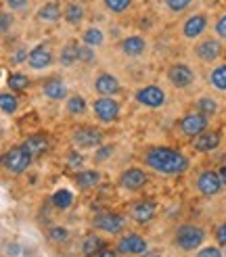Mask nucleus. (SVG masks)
Here are the masks:
<instances>
[{"label": "nucleus", "mask_w": 226, "mask_h": 257, "mask_svg": "<svg viewBox=\"0 0 226 257\" xmlns=\"http://www.w3.org/2000/svg\"><path fill=\"white\" fill-rule=\"evenodd\" d=\"M145 165L163 176H180L191 168V161L172 147H153L145 153Z\"/></svg>", "instance_id": "f257e3e1"}, {"label": "nucleus", "mask_w": 226, "mask_h": 257, "mask_svg": "<svg viewBox=\"0 0 226 257\" xmlns=\"http://www.w3.org/2000/svg\"><path fill=\"white\" fill-rule=\"evenodd\" d=\"M205 240V230L195 224H182L174 232V245L182 251H195Z\"/></svg>", "instance_id": "f03ea898"}, {"label": "nucleus", "mask_w": 226, "mask_h": 257, "mask_svg": "<svg viewBox=\"0 0 226 257\" xmlns=\"http://www.w3.org/2000/svg\"><path fill=\"white\" fill-rule=\"evenodd\" d=\"M30 163H32V155L28 151H25L23 147H13L5 153V157H3V168L5 172L13 174V176H19L23 174L25 170L30 168Z\"/></svg>", "instance_id": "7ed1b4c3"}, {"label": "nucleus", "mask_w": 226, "mask_h": 257, "mask_svg": "<svg viewBox=\"0 0 226 257\" xmlns=\"http://www.w3.org/2000/svg\"><path fill=\"white\" fill-rule=\"evenodd\" d=\"M71 143L78 149H96V147H100V143H103V132L96 130L92 125L75 127L73 134H71Z\"/></svg>", "instance_id": "20e7f679"}, {"label": "nucleus", "mask_w": 226, "mask_h": 257, "mask_svg": "<svg viewBox=\"0 0 226 257\" xmlns=\"http://www.w3.org/2000/svg\"><path fill=\"white\" fill-rule=\"evenodd\" d=\"M207 123H209V121H207V115L195 111V113H186L184 117L180 119L178 127H180V132H182L184 136L197 138L199 134H203V132L207 130Z\"/></svg>", "instance_id": "39448f33"}, {"label": "nucleus", "mask_w": 226, "mask_h": 257, "mask_svg": "<svg viewBox=\"0 0 226 257\" xmlns=\"http://www.w3.org/2000/svg\"><path fill=\"white\" fill-rule=\"evenodd\" d=\"M94 115L100 119V121H105V123H111V121H116L120 117V102L113 98V96H98L94 100Z\"/></svg>", "instance_id": "423d86ee"}, {"label": "nucleus", "mask_w": 226, "mask_h": 257, "mask_svg": "<svg viewBox=\"0 0 226 257\" xmlns=\"http://www.w3.org/2000/svg\"><path fill=\"white\" fill-rule=\"evenodd\" d=\"M195 186L197 190L201 192L203 197H213V195H218V192L222 190V180H220V174L218 172H213V170H205V172H201L195 180Z\"/></svg>", "instance_id": "0eeeda50"}, {"label": "nucleus", "mask_w": 226, "mask_h": 257, "mask_svg": "<svg viewBox=\"0 0 226 257\" xmlns=\"http://www.w3.org/2000/svg\"><path fill=\"white\" fill-rule=\"evenodd\" d=\"M134 98L141 102V105L149 107V109H157V107L166 105V92H163V90L159 86H155V84H149V86H145L141 90H136Z\"/></svg>", "instance_id": "6e6552de"}, {"label": "nucleus", "mask_w": 226, "mask_h": 257, "mask_svg": "<svg viewBox=\"0 0 226 257\" xmlns=\"http://www.w3.org/2000/svg\"><path fill=\"white\" fill-rule=\"evenodd\" d=\"M116 251L120 255H143L147 253V240L136 232H128L118 240Z\"/></svg>", "instance_id": "1a4fd4ad"}, {"label": "nucleus", "mask_w": 226, "mask_h": 257, "mask_svg": "<svg viewBox=\"0 0 226 257\" xmlns=\"http://www.w3.org/2000/svg\"><path fill=\"white\" fill-rule=\"evenodd\" d=\"M118 182H120V186H122L124 190L134 192V190H141L143 186H147L149 178H147L145 170H141V168H128V170H124V172L120 174Z\"/></svg>", "instance_id": "9d476101"}, {"label": "nucleus", "mask_w": 226, "mask_h": 257, "mask_svg": "<svg viewBox=\"0 0 226 257\" xmlns=\"http://www.w3.org/2000/svg\"><path fill=\"white\" fill-rule=\"evenodd\" d=\"M124 224L126 220L120 215V213H113V211H107V213H100L92 220V226L96 230H103V232H109V234H118L124 230Z\"/></svg>", "instance_id": "9b49d317"}, {"label": "nucleus", "mask_w": 226, "mask_h": 257, "mask_svg": "<svg viewBox=\"0 0 226 257\" xmlns=\"http://www.w3.org/2000/svg\"><path fill=\"white\" fill-rule=\"evenodd\" d=\"M168 80L172 82L174 88H188L195 80V73L184 63H174L168 69Z\"/></svg>", "instance_id": "f8f14e48"}, {"label": "nucleus", "mask_w": 226, "mask_h": 257, "mask_svg": "<svg viewBox=\"0 0 226 257\" xmlns=\"http://www.w3.org/2000/svg\"><path fill=\"white\" fill-rule=\"evenodd\" d=\"M53 50H50V46L46 44H38L36 48L30 50V59H28V65L36 71H40V69H46L50 67V63H53Z\"/></svg>", "instance_id": "ddd939ff"}, {"label": "nucleus", "mask_w": 226, "mask_h": 257, "mask_svg": "<svg viewBox=\"0 0 226 257\" xmlns=\"http://www.w3.org/2000/svg\"><path fill=\"white\" fill-rule=\"evenodd\" d=\"M155 213H157V205H155V201H151V199L134 203L132 209H130L132 220L138 222V224H149L155 217Z\"/></svg>", "instance_id": "4468645a"}, {"label": "nucleus", "mask_w": 226, "mask_h": 257, "mask_svg": "<svg viewBox=\"0 0 226 257\" xmlns=\"http://www.w3.org/2000/svg\"><path fill=\"white\" fill-rule=\"evenodd\" d=\"M205 28H207V17L203 15V13H197V15H191L184 21L182 36L188 38V40H195V38H199L205 32Z\"/></svg>", "instance_id": "2eb2a0df"}, {"label": "nucleus", "mask_w": 226, "mask_h": 257, "mask_svg": "<svg viewBox=\"0 0 226 257\" xmlns=\"http://www.w3.org/2000/svg\"><path fill=\"white\" fill-rule=\"evenodd\" d=\"M195 55H197L201 61L211 63V61H216V59L222 55V46H220L218 40H213V38H207V40L199 42V44L195 46Z\"/></svg>", "instance_id": "dca6fc26"}, {"label": "nucleus", "mask_w": 226, "mask_h": 257, "mask_svg": "<svg viewBox=\"0 0 226 257\" xmlns=\"http://www.w3.org/2000/svg\"><path fill=\"white\" fill-rule=\"evenodd\" d=\"M120 82L118 78H113L111 73H100L98 78L94 80V90L100 96H116L120 92Z\"/></svg>", "instance_id": "f3484780"}, {"label": "nucleus", "mask_w": 226, "mask_h": 257, "mask_svg": "<svg viewBox=\"0 0 226 257\" xmlns=\"http://www.w3.org/2000/svg\"><path fill=\"white\" fill-rule=\"evenodd\" d=\"M21 147L28 151L32 157H38V155H44V153L50 149V143H48V138L44 134H32V136H28L23 140Z\"/></svg>", "instance_id": "a211bd4d"}, {"label": "nucleus", "mask_w": 226, "mask_h": 257, "mask_svg": "<svg viewBox=\"0 0 226 257\" xmlns=\"http://www.w3.org/2000/svg\"><path fill=\"white\" fill-rule=\"evenodd\" d=\"M120 48H122V53L126 57H141L147 50V42H145L143 36H128V38L122 40Z\"/></svg>", "instance_id": "6ab92c4d"}, {"label": "nucleus", "mask_w": 226, "mask_h": 257, "mask_svg": "<svg viewBox=\"0 0 226 257\" xmlns=\"http://www.w3.org/2000/svg\"><path fill=\"white\" fill-rule=\"evenodd\" d=\"M193 147L199 153H211L220 147V134L218 132H203L193 140Z\"/></svg>", "instance_id": "aec40b11"}, {"label": "nucleus", "mask_w": 226, "mask_h": 257, "mask_svg": "<svg viewBox=\"0 0 226 257\" xmlns=\"http://www.w3.org/2000/svg\"><path fill=\"white\" fill-rule=\"evenodd\" d=\"M36 17L40 23H57L61 19V7L55 3V0H50V3H46L38 9Z\"/></svg>", "instance_id": "412c9836"}, {"label": "nucleus", "mask_w": 226, "mask_h": 257, "mask_svg": "<svg viewBox=\"0 0 226 257\" xmlns=\"http://www.w3.org/2000/svg\"><path fill=\"white\" fill-rule=\"evenodd\" d=\"M42 92H44V96L46 98H50V100H63L67 96V86H65V82L63 80H48L46 84H44V88H42Z\"/></svg>", "instance_id": "4be33fe9"}, {"label": "nucleus", "mask_w": 226, "mask_h": 257, "mask_svg": "<svg viewBox=\"0 0 226 257\" xmlns=\"http://www.w3.org/2000/svg\"><path fill=\"white\" fill-rule=\"evenodd\" d=\"M59 61H61L63 67H71L73 63H78L80 61V46H78V42H67L65 46H63Z\"/></svg>", "instance_id": "5701e85b"}, {"label": "nucleus", "mask_w": 226, "mask_h": 257, "mask_svg": "<svg viewBox=\"0 0 226 257\" xmlns=\"http://www.w3.org/2000/svg\"><path fill=\"white\" fill-rule=\"evenodd\" d=\"M207 82L211 88L220 90V92H226V63H222V65L213 67L207 75Z\"/></svg>", "instance_id": "b1692460"}, {"label": "nucleus", "mask_w": 226, "mask_h": 257, "mask_svg": "<svg viewBox=\"0 0 226 257\" xmlns=\"http://www.w3.org/2000/svg\"><path fill=\"white\" fill-rule=\"evenodd\" d=\"M100 182V174L96 170H82L75 174V184L80 188H92Z\"/></svg>", "instance_id": "393cba45"}, {"label": "nucleus", "mask_w": 226, "mask_h": 257, "mask_svg": "<svg viewBox=\"0 0 226 257\" xmlns=\"http://www.w3.org/2000/svg\"><path fill=\"white\" fill-rule=\"evenodd\" d=\"M63 17H65L67 23L78 25V23H82V19H84V7H82L80 3H69V5L65 7V11H63Z\"/></svg>", "instance_id": "a878e982"}, {"label": "nucleus", "mask_w": 226, "mask_h": 257, "mask_svg": "<svg viewBox=\"0 0 226 257\" xmlns=\"http://www.w3.org/2000/svg\"><path fill=\"white\" fill-rule=\"evenodd\" d=\"M50 201H53V205H55V207H59V209H69L71 205H73V192L61 188V190L55 192Z\"/></svg>", "instance_id": "bb28decb"}, {"label": "nucleus", "mask_w": 226, "mask_h": 257, "mask_svg": "<svg viewBox=\"0 0 226 257\" xmlns=\"http://www.w3.org/2000/svg\"><path fill=\"white\" fill-rule=\"evenodd\" d=\"M82 42L88 44V46H92V48H96V46H100L105 42V36H103V32L96 30V28H88L82 34Z\"/></svg>", "instance_id": "cd10ccee"}, {"label": "nucleus", "mask_w": 226, "mask_h": 257, "mask_svg": "<svg viewBox=\"0 0 226 257\" xmlns=\"http://www.w3.org/2000/svg\"><path fill=\"white\" fill-rule=\"evenodd\" d=\"M103 247H105V242L100 240L96 234H88V236L84 238V242H82V251H84V255H88V257L94 255L96 251H100Z\"/></svg>", "instance_id": "c85d7f7f"}, {"label": "nucleus", "mask_w": 226, "mask_h": 257, "mask_svg": "<svg viewBox=\"0 0 226 257\" xmlns=\"http://www.w3.org/2000/svg\"><path fill=\"white\" fill-rule=\"evenodd\" d=\"M0 107H3L5 115H13L19 107V98L11 92H3V96H0Z\"/></svg>", "instance_id": "c756f323"}, {"label": "nucleus", "mask_w": 226, "mask_h": 257, "mask_svg": "<svg viewBox=\"0 0 226 257\" xmlns=\"http://www.w3.org/2000/svg\"><path fill=\"white\" fill-rule=\"evenodd\" d=\"M197 111L203 113V115H213V113L218 111L216 98H211V96H201V98L197 100Z\"/></svg>", "instance_id": "7c9ffc66"}, {"label": "nucleus", "mask_w": 226, "mask_h": 257, "mask_svg": "<svg viewBox=\"0 0 226 257\" xmlns=\"http://www.w3.org/2000/svg\"><path fill=\"white\" fill-rule=\"evenodd\" d=\"M67 111H69L71 115H82V113L86 111V100H84V96H80V94L69 96V100H67Z\"/></svg>", "instance_id": "2f4dec72"}, {"label": "nucleus", "mask_w": 226, "mask_h": 257, "mask_svg": "<svg viewBox=\"0 0 226 257\" xmlns=\"http://www.w3.org/2000/svg\"><path fill=\"white\" fill-rule=\"evenodd\" d=\"M7 82H9V88L11 90H25V88L30 86L28 75H23V73H11Z\"/></svg>", "instance_id": "473e14b6"}, {"label": "nucleus", "mask_w": 226, "mask_h": 257, "mask_svg": "<svg viewBox=\"0 0 226 257\" xmlns=\"http://www.w3.org/2000/svg\"><path fill=\"white\" fill-rule=\"evenodd\" d=\"M103 5L111 13H124L132 7V0H103Z\"/></svg>", "instance_id": "72a5a7b5"}, {"label": "nucleus", "mask_w": 226, "mask_h": 257, "mask_svg": "<svg viewBox=\"0 0 226 257\" xmlns=\"http://www.w3.org/2000/svg\"><path fill=\"white\" fill-rule=\"evenodd\" d=\"M48 238L53 242H67L69 240V232L67 228H61V226H55L48 230Z\"/></svg>", "instance_id": "f704fd0d"}, {"label": "nucleus", "mask_w": 226, "mask_h": 257, "mask_svg": "<svg viewBox=\"0 0 226 257\" xmlns=\"http://www.w3.org/2000/svg\"><path fill=\"white\" fill-rule=\"evenodd\" d=\"M191 3L193 0H166V5H168V9L172 13H182L184 9L191 7Z\"/></svg>", "instance_id": "c9c22d12"}, {"label": "nucleus", "mask_w": 226, "mask_h": 257, "mask_svg": "<svg viewBox=\"0 0 226 257\" xmlns=\"http://www.w3.org/2000/svg\"><path fill=\"white\" fill-rule=\"evenodd\" d=\"M80 61H82V63H94V61H96L94 48H92V46H88V44L80 46Z\"/></svg>", "instance_id": "e433bc0d"}, {"label": "nucleus", "mask_w": 226, "mask_h": 257, "mask_svg": "<svg viewBox=\"0 0 226 257\" xmlns=\"http://www.w3.org/2000/svg\"><path fill=\"white\" fill-rule=\"evenodd\" d=\"M11 11H25L30 7V0H5Z\"/></svg>", "instance_id": "4c0bfd02"}, {"label": "nucleus", "mask_w": 226, "mask_h": 257, "mask_svg": "<svg viewBox=\"0 0 226 257\" xmlns=\"http://www.w3.org/2000/svg\"><path fill=\"white\" fill-rule=\"evenodd\" d=\"M216 34H218V38H222V40H226V13L224 15H220L218 17V21H216Z\"/></svg>", "instance_id": "58836bf2"}, {"label": "nucleus", "mask_w": 226, "mask_h": 257, "mask_svg": "<svg viewBox=\"0 0 226 257\" xmlns=\"http://www.w3.org/2000/svg\"><path fill=\"white\" fill-rule=\"evenodd\" d=\"M113 155V147L109 145V147H100L96 153H94V161H105L107 157H111Z\"/></svg>", "instance_id": "ea45409f"}, {"label": "nucleus", "mask_w": 226, "mask_h": 257, "mask_svg": "<svg viewBox=\"0 0 226 257\" xmlns=\"http://www.w3.org/2000/svg\"><path fill=\"white\" fill-rule=\"evenodd\" d=\"M197 257H222V251L218 247H205L197 253Z\"/></svg>", "instance_id": "a19ab883"}, {"label": "nucleus", "mask_w": 226, "mask_h": 257, "mask_svg": "<svg viewBox=\"0 0 226 257\" xmlns=\"http://www.w3.org/2000/svg\"><path fill=\"white\" fill-rule=\"evenodd\" d=\"M82 161H84V157L80 155V153L78 151H71V155L67 159V165H69V168H80Z\"/></svg>", "instance_id": "79ce46f5"}, {"label": "nucleus", "mask_w": 226, "mask_h": 257, "mask_svg": "<svg viewBox=\"0 0 226 257\" xmlns=\"http://www.w3.org/2000/svg\"><path fill=\"white\" fill-rule=\"evenodd\" d=\"M0 23H3V34H9V30L13 28V15L11 13H3V15H0Z\"/></svg>", "instance_id": "37998d69"}, {"label": "nucleus", "mask_w": 226, "mask_h": 257, "mask_svg": "<svg viewBox=\"0 0 226 257\" xmlns=\"http://www.w3.org/2000/svg\"><path fill=\"white\" fill-rule=\"evenodd\" d=\"M216 240L220 242L222 247H226V222H222V224L216 228Z\"/></svg>", "instance_id": "c03bdc74"}, {"label": "nucleus", "mask_w": 226, "mask_h": 257, "mask_svg": "<svg viewBox=\"0 0 226 257\" xmlns=\"http://www.w3.org/2000/svg\"><path fill=\"white\" fill-rule=\"evenodd\" d=\"M28 59H30L28 48H17L15 55H13V63H23V61H28Z\"/></svg>", "instance_id": "a18cd8bd"}, {"label": "nucleus", "mask_w": 226, "mask_h": 257, "mask_svg": "<svg viewBox=\"0 0 226 257\" xmlns=\"http://www.w3.org/2000/svg\"><path fill=\"white\" fill-rule=\"evenodd\" d=\"M90 257H118V253H116V251H111V249H107V247H103V249L96 251V253L90 255Z\"/></svg>", "instance_id": "49530a36"}, {"label": "nucleus", "mask_w": 226, "mask_h": 257, "mask_svg": "<svg viewBox=\"0 0 226 257\" xmlns=\"http://www.w3.org/2000/svg\"><path fill=\"white\" fill-rule=\"evenodd\" d=\"M7 255H11V257L21 255V247H19V245H9V247H7Z\"/></svg>", "instance_id": "de8ad7c7"}, {"label": "nucleus", "mask_w": 226, "mask_h": 257, "mask_svg": "<svg viewBox=\"0 0 226 257\" xmlns=\"http://www.w3.org/2000/svg\"><path fill=\"white\" fill-rule=\"evenodd\" d=\"M218 174H220V180H222V184L226 186V165H222V168L218 170Z\"/></svg>", "instance_id": "09e8293b"}]
</instances>
